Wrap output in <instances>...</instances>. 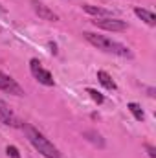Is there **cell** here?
Listing matches in <instances>:
<instances>
[{"label": "cell", "mask_w": 156, "mask_h": 158, "mask_svg": "<svg viewBox=\"0 0 156 158\" xmlns=\"http://www.w3.org/2000/svg\"><path fill=\"white\" fill-rule=\"evenodd\" d=\"M22 129H24V132H26L28 142H30L44 158H63L61 151L40 132L39 129H35V127H31V125H28V123H24Z\"/></svg>", "instance_id": "cell-1"}, {"label": "cell", "mask_w": 156, "mask_h": 158, "mask_svg": "<svg viewBox=\"0 0 156 158\" xmlns=\"http://www.w3.org/2000/svg\"><path fill=\"white\" fill-rule=\"evenodd\" d=\"M83 37L88 40L92 46H96L97 50H103L107 53H114V55H119V57H132V52L130 48H127L125 44L117 42V40H112L110 37H105V35H97V33H92V31H84Z\"/></svg>", "instance_id": "cell-2"}, {"label": "cell", "mask_w": 156, "mask_h": 158, "mask_svg": "<svg viewBox=\"0 0 156 158\" xmlns=\"http://www.w3.org/2000/svg\"><path fill=\"white\" fill-rule=\"evenodd\" d=\"M30 70H31V76L37 79L40 85H44V86H53V85H55L53 76H51L46 68H42V64H40L39 59H31V61H30Z\"/></svg>", "instance_id": "cell-3"}, {"label": "cell", "mask_w": 156, "mask_h": 158, "mask_svg": "<svg viewBox=\"0 0 156 158\" xmlns=\"http://www.w3.org/2000/svg\"><path fill=\"white\" fill-rule=\"evenodd\" d=\"M92 24L96 28H101V30H107V31H125L127 30V22L116 19V17H109V19H94Z\"/></svg>", "instance_id": "cell-4"}, {"label": "cell", "mask_w": 156, "mask_h": 158, "mask_svg": "<svg viewBox=\"0 0 156 158\" xmlns=\"http://www.w3.org/2000/svg\"><path fill=\"white\" fill-rule=\"evenodd\" d=\"M0 90L7 92V94H13V96H24V90L20 88V85L4 72H0Z\"/></svg>", "instance_id": "cell-5"}, {"label": "cell", "mask_w": 156, "mask_h": 158, "mask_svg": "<svg viewBox=\"0 0 156 158\" xmlns=\"http://www.w3.org/2000/svg\"><path fill=\"white\" fill-rule=\"evenodd\" d=\"M0 123L9 125V127H22L24 125V123L18 121V118L13 114V110L7 107V103L2 101V99H0Z\"/></svg>", "instance_id": "cell-6"}, {"label": "cell", "mask_w": 156, "mask_h": 158, "mask_svg": "<svg viewBox=\"0 0 156 158\" xmlns=\"http://www.w3.org/2000/svg\"><path fill=\"white\" fill-rule=\"evenodd\" d=\"M31 4H33V11L39 15V19H42V20H48V22H55V20H59L57 13H53V11H51L48 6H44L42 2L31 0Z\"/></svg>", "instance_id": "cell-7"}, {"label": "cell", "mask_w": 156, "mask_h": 158, "mask_svg": "<svg viewBox=\"0 0 156 158\" xmlns=\"http://www.w3.org/2000/svg\"><path fill=\"white\" fill-rule=\"evenodd\" d=\"M83 11L92 15V17H96V19H109V17H112V11H109L105 7H99V6H92V4H84Z\"/></svg>", "instance_id": "cell-8"}, {"label": "cell", "mask_w": 156, "mask_h": 158, "mask_svg": "<svg viewBox=\"0 0 156 158\" xmlns=\"http://www.w3.org/2000/svg\"><path fill=\"white\" fill-rule=\"evenodd\" d=\"M134 13H136V17H140L143 22H147L149 26H156V17L153 11H149V9H145V7H136L134 9Z\"/></svg>", "instance_id": "cell-9"}, {"label": "cell", "mask_w": 156, "mask_h": 158, "mask_svg": "<svg viewBox=\"0 0 156 158\" xmlns=\"http://www.w3.org/2000/svg\"><path fill=\"white\" fill-rule=\"evenodd\" d=\"M97 81H99L107 90H116V88H117L116 83H114V79L110 77L105 70H99V72H97Z\"/></svg>", "instance_id": "cell-10"}, {"label": "cell", "mask_w": 156, "mask_h": 158, "mask_svg": "<svg viewBox=\"0 0 156 158\" xmlns=\"http://www.w3.org/2000/svg\"><path fill=\"white\" fill-rule=\"evenodd\" d=\"M129 110L132 112V116L138 119V121H143L145 114H143V110H142V107H140L138 103H129Z\"/></svg>", "instance_id": "cell-11"}, {"label": "cell", "mask_w": 156, "mask_h": 158, "mask_svg": "<svg viewBox=\"0 0 156 158\" xmlns=\"http://www.w3.org/2000/svg\"><path fill=\"white\" fill-rule=\"evenodd\" d=\"M86 94H90V98H92L96 103H103V101H105L103 94H101V92H97L96 88H86Z\"/></svg>", "instance_id": "cell-12"}, {"label": "cell", "mask_w": 156, "mask_h": 158, "mask_svg": "<svg viewBox=\"0 0 156 158\" xmlns=\"http://www.w3.org/2000/svg\"><path fill=\"white\" fill-rule=\"evenodd\" d=\"M84 134H88V136H92V138H88V140H92V142H94V143H97L99 147H103V145H105V143H103V140H101V136H99L97 132H94V131H86Z\"/></svg>", "instance_id": "cell-13"}, {"label": "cell", "mask_w": 156, "mask_h": 158, "mask_svg": "<svg viewBox=\"0 0 156 158\" xmlns=\"http://www.w3.org/2000/svg\"><path fill=\"white\" fill-rule=\"evenodd\" d=\"M6 153H7V156H11V158H20V153H18V149L15 145H7Z\"/></svg>", "instance_id": "cell-14"}, {"label": "cell", "mask_w": 156, "mask_h": 158, "mask_svg": "<svg viewBox=\"0 0 156 158\" xmlns=\"http://www.w3.org/2000/svg\"><path fill=\"white\" fill-rule=\"evenodd\" d=\"M145 147H147V151H149V156H151V158H156L154 147H153V145H145Z\"/></svg>", "instance_id": "cell-15"}]
</instances>
